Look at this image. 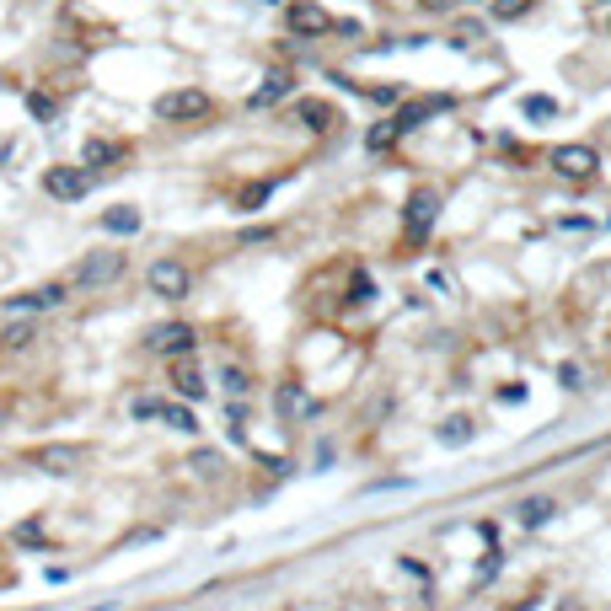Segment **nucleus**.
Returning a JSON list of instances; mask_svg holds the SVG:
<instances>
[{"label": "nucleus", "instance_id": "1", "mask_svg": "<svg viewBox=\"0 0 611 611\" xmlns=\"http://www.w3.org/2000/svg\"><path fill=\"white\" fill-rule=\"evenodd\" d=\"M204 113H209V97L193 91V86H177V91H161V97H156V118H161V123H193V118H204Z\"/></svg>", "mask_w": 611, "mask_h": 611}, {"label": "nucleus", "instance_id": "2", "mask_svg": "<svg viewBox=\"0 0 611 611\" xmlns=\"http://www.w3.org/2000/svg\"><path fill=\"white\" fill-rule=\"evenodd\" d=\"M435 220H440V193H435V188H413V193H408V209H403L408 242H424V236L435 231Z\"/></svg>", "mask_w": 611, "mask_h": 611}, {"label": "nucleus", "instance_id": "3", "mask_svg": "<svg viewBox=\"0 0 611 611\" xmlns=\"http://www.w3.org/2000/svg\"><path fill=\"white\" fill-rule=\"evenodd\" d=\"M145 279H150V295H161V301H182V295L193 290V274H188L177 258H156Z\"/></svg>", "mask_w": 611, "mask_h": 611}, {"label": "nucleus", "instance_id": "4", "mask_svg": "<svg viewBox=\"0 0 611 611\" xmlns=\"http://www.w3.org/2000/svg\"><path fill=\"white\" fill-rule=\"evenodd\" d=\"M547 161H553V172L569 177V182H585V177H596V166H601L596 145H558Z\"/></svg>", "mask_w": 611, "mask_h": 611}, {"label": "nucleus", "instance_id": "5", "mask_svg": "<svg viewBox=\"0 0 611 611\" xmlns=\"http://www.w3.org/2000/svg\"><path fill=\"white\" fill-rule=\"evenodd\" d=\"M43 188H48V199L75 204V199H86V193H91V172H86V166H48Z\"/></svg>", "mask_w": 611, "mask_h": 611}, {"label": "nucleus", "instance_id": "6", "mask_svg": "<svg viewBox=\"0 0 611 611\" xmlns=\"http://www.w3.org/2000/svg\"><path fill=\"white\" fill-rule=\"evenodd\" d=\"M118 274H123V252H91V258L75 268L70 284H75V290H97V284H113Z\"/></svg>", "mask_w": 611, "mask_h": 611}, {"label": "nucleus", "instance_id": "7", "mask_svg": "<svg viewBox=\"0 0 611 611\" xmlns=\"http://www.w3.org/2000/svg\"><path fill=\"white\" fill-rule=\"evenodd\" d=\"M193 327L188 322H161L156 333H150V354H166V360H182V354H193Z\"/></svg>", "mask_w": 611, "mask_h": 611}, {"label": "nucleus", "instance_id": "8", "mask_svg": "<svg viewBox=\"0 0 611 611\" xmlns=\"http://www.w3.org/2000/svg\"><path fill=\"white\" fill-rule=\"evenodd\" d=\"M284 21H290V32H295V38H322V32L333 27V16H327L317 0H295V5L284 11Z\"/></svg>", "mask_w": 611, "mask_h": 611}, {"label": "nucleus", "instance_id": "9", "mask_svg": "<svg viewBox=\"0 0 611 611\" xmlns=\"http://www.w3.org/2000/svg\"><path fill=\"white\" fill-rule=\"evenodd\" d=\"M295 91V75L290 70H268L258 86H252V107H274V102H284Z\"/></svg>", "mask_w": 611, "mask_h": 611}, {"label": "nucleus", "instance_id": "10", "mask_svg": "<svg viewBox=\"0 0 611 611\" xmlns=\"http://www.w3.org/2000/svg\"><path fill=\"white\" fill-rule=\"evenodd\" d=\"M64 295H70L64 284H43V290H27V295H11V301H5V311H11V317H27V311H43V306H59Z\"/></svg>", "mask_w": 611, "mask_h": 611}, {"label": "nucleus", "instance_id": "11", "mask_svg": "<svg viewBox=\"0 0 611 611\" xmlns=\"http://www.w3.org/2000/svg\"><path fill=\"white\" fill-rule=\"evenodd\" d=\"M172 386H177V397H188V403H199L209 386H204V376H199V365H177L172 370Z\"/></svg>", "mask_w": 611, "mask_h": 611}, {"label": "nucleus", "instance_id": "12", "mask_svg": "<svg viewBox=\"0 0 611 611\" xmlns=\"http://www.w3.org/2000/svg\"><path fill=\"white\" fill-rule=\"evenodd\" d=\"M102 225H107L113 236H134V231H140V209H134V204H118V209L102 215Z\"/></svg>", "mask_w": 611, "mask_h": 611}, {"label": "nucleus", "instance_id": "13", "mask_svg": "<svg viewBox=\"0 0 611 611\" xmlns=\"http://www.w3.org/2000/svg\"><path fill=\"white\" fill-rule=\"evenodd\" d=\"M295 118H301L306 129H333V118H338V113H333L327 102H301V107H295Z\"/></svg>", "mask_w": 611, "mask_h": 611}, {"label": "nucleus", "instance_id": "14", "mask_svg": "<svg viewBox=\"0 0 611 611\" xmlns=\"http://www.w3.org/2000/svg\"><path fill=\"white\" fill-rule=\"evenodd\" d=\"M397 140H403V129H397V118H386V123H376V129L365 134V150H376V156H381V150H392Z\"/></svg>", "mask_w": 611, "mask_h": 611}, {"label": "nucleus", "instance_id": "15", "mask_svg": "<svg viewBox=\"0 0 611 611\" xmlns=\"http://www.w3.org/2000/svg\"><path fill=\"white\" fill-rule=\"evenodd\" d=\"M472 435H478L472 419H446V424H440V446H467Z\"/></svg>", "mask_w": 611, "mask_h": 611}, {"label": "nucleus", "instance_id": "16", "mask_svg": "<svg viewBox=\"0 0 611 611\" xmlns=\"http://www.w3.org/2000/svg\"><path fill=\"white\" fill-rule=\"evenodd\" d=\"M27 113H32L38 123H54V118H59V102H54L48 91H27Z\"/></svg>", "mask_w": 611, "mask_h": 611}, {"label": "nucleus", "instance_id": "17", "mask_svg": "<svg viewBox=\"0 0 611 611\" xmlns=\"http://www.w3.org/2000/svg\"><path fill=\"white\" fill-rule=\"evenodd\" d=\"M113 161H118V145H107V140L86 145V166H113Z\"/></svg>", "mask_w": 611, "mask_h": 611}, {"label": "nucleus", "instance_id": "18", "mask_svg": "<svg viewBox=\"0 0 611 611\" xmlns=\"http://www.w3.org/2000/svg\"><path fill=\"white\" fill-rule=\"evenodd\" d=\"M521 521H526V526H542V521H553V505H547V499H526V505H521Z\"/></svg>", "mask_w": 611, "mask_h": 611}, {"label": "nucleus", "instance_id": "19", "mask_svg": "<svg viewBox=\"0 0 611 611\" xmlns=\"http://www.w3.org/2000/svg\"><path fill=\"white\" fill-rule=\"evenodd\" d=\"M521 113H526V118H553V113H558V102H553V97H526V102H521Z\"/></svg>", "mask_w": 611, "mask_h": 611}, {"label": "nucleus", "instance_id": "20", "mask_svg": "<svg viewBox=\"0 0 611 611\" xmlns=\"http://www.w3.org/2000/svg\"><path fill=\"white\" fill-rule=\"evenodd\" d=\"M161 419H166L172 429H182V435H193V429H199V419H193L188 408H161Z\"/></svg>", "mask_w": 611, "mask_h": 611}, {"label": "nucleus", "instance_id": "21", "mask_svg": "<svg viewBox=\"0 0 611 611\" xmlns=\"http://www.w3.org/2000/svg\"><path fill=\"white\" fill-rule=\"evenodd\" d=\"M531 5H537V0H494V16H499V21H515V16H526Z\"/></svg>", "mask_w": 611, "mask_h": 611}, {"label": "nucleus", "instance_id": "22", "mask_svg": "<svg viewBox=\"0 0 611 611\" xmlns=\"http://www.w3.org/2000/svg\"><path fill=\"white\" fill-rule=\"evenodd\" d=\"M279 408H284V413H311V408L301 403V386H279Z\"/></svg>", "mask_w": 611, "mask_h": 611}, {"label": "nucleus", "instance_id": "23", "mask_svg": "<svg viewBox=\"0 0 611 611\" xmlns=\"http://www.w3.org/2000/svg\"><path fill=\"white\" fill-rule=\"evenodd\" d=\"M193 467H199V478H220V456H215V451H199Z\"/></svg>", "mask_w": 611, "mask_h": 611}, {"label": "nucleus", "instance_id": "24", "mask_svg": "<svg viewBox=\"0 0 611 611\" xmlns=\"http://www.w3.org/2000/svg\"><path fill=\"white\" fill-rule=\"evenodd\" d=\"M70 462H75V451H43V467H48V472H64Z\"/></svg>", "mask_w": 611, "mask_h": 611}, {"label": "nucleus", "instance_id": "25", "mask_svg": "<svg viewBox=\"0 0 611 611\" xmlns=\"http://www.w3.org/2000/svg\"><path fill=\"white\" fill-rule=\"evenodd\" d=\"M263 199H268V182H252V188H247V193H242V209H258V204H263Z\"/></svg>", "mask_w": 611, "mask_h": 611}, {"label": "nucleus", "instance_id": "26", "mask_svg": "<svg viewBox=\"0 0 611 611\" xmlns=\"http://www.w3.org/2000/svg\"><path fill=\"white\" fill-rule=\"evenodd\" d=\"M27 344H32V327H27V322H21V327H11V333H5V349H27Z\"/></svg>", "mask_w": 611, "mask_h": 611}, {"label": "nucleus", "instance_id": "27", "mask_svg": "<svg viewBox=\"0 0 611 611\" xmlns=\"http://www.w3.org/2000/svg\"><path fill=\"white\" fill-rule=\"evenodd\" d=\"M161 408H166V403H156V397H140V403H134V419H161Z\"/></svg>", "mask_w": 611, "mask_h": 611}, {"label": "nucleus", "instance_id": "28", "mask_svg": "<svg viewBox=\"0 0 611 611\" xmlns=\"http://www.w3.org/2000/svg\"><path fill=\"white\" fill-rule=\"evenodd\" d=\"M478 38H483V27H478V21H462V27H456V43H478Z\"/></svg>", "mask_w": 611, "mask_h": 611}, {"label": "nucleus", "instance_id": "29", "mask_svg": "<svg viewBox=\"0 0 611 611\" xmlns=\"http://www.w3.org/2000/svg\"><path fill=\"white\" fill-rule=\"evenodd\" d=\"M370 295H376V284L360 274V279H354V290H349V301H370Z\"/></svg>", "mask_w": 611, "mask_h": 611}, {"label": "nucleus", "instance_id": "30", "mask_svg": "<svg viewBox=\"0 0 611 611\" xmlns=\"http://www.w3.org/2000/svg\"><path fill=\"white\" fill-rule=\"evenodd\" d=\"M220 381H225V386H231V392H236V397H242V392H247V376H242V370H236V365H231V370H225V376H220Z\"/></svg>", "mask_w": 611, "mask_h": 611}, {"label": "nucleus", "instance_id": "31", "mask_svg": "<svg viewBox=\"0 0 611 611\" xmlns=\"http://www.w3.org/2000/svg\"><path fill=\"white\" fill-rule=\"evenodd\" d=\"M419 5H424V11H446L451 0H419Z\"/></svg>", "mask_w": 611, "mask_h": 611}, {"label": "nucleus", "instance_id": "32", "mask_svg": "<svg viewBox=\"0 0 611 611\" xmlns=\"http://www.w3.org/2000/svg\"><path fill=\"white\" fill-rule=\"evenodd\" d=\"M558 611H585V607H574V601H564V607H558Z\"/></svg>", "mask_w": 611, "mask_h": 611}]
</instances>
